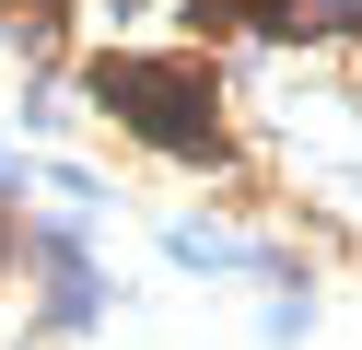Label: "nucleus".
<instances>
[{
    "instance_id": "f257e3e1",
    "label": "nucleus",
    "mask_w": 362,
    "mask_h": 350,
    "mask_svg": "<svg viewBox=\"0 0 362 350\" xmlns=\"http://www.w3.org/2000/svg\"><path fill=\"white\" fill-rule=\"evenodd\" d=\"M94 105L117 117L129 140L175 152V163H222V105H211V82L175 70V59H105L94 70Z\"/></svg>"
},
{
    "instance_id": "f03ea898",
    "label": "nucleus",
    "mask_w": 362,
    "mask_h": 350,
    "mask_svg": "<svg viewBox=\"0 0 362 350\" xmlns=\"http://www.w3.org/2000/svg\"><path fill=\"white\" fill-rule=\"evenodd\" d=\"M35 269H47V327H59V339H71V327H94V303H105V292H94L82 233H59V222H47V233H35Z\"/></svg>"
},
{
    "instance_id": "20e7f679",
    "label": "nucleus",
    "mask_w": 362,
    "mask_h": 350,
    "mask_svg": "<svg viewBox=\"0 0 362 350\" xmlns=\"http://www.w3.org/2000/svg\"><path fill=\"white\" fill-rule=\"evenodd\" d=\"M59 12H71V0H12V35H24V59H47V47H59Z\"/></svg>"
},
{
    "instance_id": "7ed1b4c3",
    "label": "nucleus",
    "mask_w": 362,
    "mask_h": 350,
    "mask_svg": "<svg viewBox=\"0 0 362 350\" xmlns=\"http://www.w3.org/2000/svg\"><path fill=\"white\" fill-rule=\"evenodd\" d=\"M292 35H362V0H292Z\"/></svg>"
},
{
    "instance_id": "39448f33",
    "label": "nucleus",
    "mask_w": 362,
    "mask_h": 350,
    "mask_svg": "<svg viewBox=\"0 0 362 350\" xmlns=\"http://www.w3.org/2000/svg\"><path fill=\"white\" fill-rule=\"evenodd\" d=\"M175 257H187V269H234V257H245V245H222V233H211V222H187V233H175Z\"/></svg>"
}]
</instances>
